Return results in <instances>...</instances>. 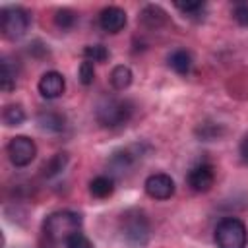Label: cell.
Returning a JSON list of instances; mask_svg holds the SVG:
<instances>
[{"mask_svg": "<svg viewBox=\"0 0 248 248\" xmlns=\"http://www.w3.org/2000/svg\"><path fill=\"white\" fill-rule=\"evenodd\" d=\"M81 215L70 209H60V211H52L50 215H46V219L43 221V232L46 234V238L60 242V240H68L72 234L81 231Z\"/></svg>", "mask_w": 248, "mask_h": 248, "instance_id": "cell-1", "label": "cell"}, {"mask_svg": "<svg viewBox=\"0 0 248 248\" xmlns=\"http://www.w3.org/2000/svg\"><path fill=\"white\" fill-rule=\"evenodd\" d=\"M134 114V105L122 97H105L95 107V118L103 128L124 126Z\"/></svg>", "mask_w": 248, "mask_h": 248, "instance_id": "cell-2", "label": "cell"}, {"mask_svg": "<svg viewBox=\"0 0 248 248\" xmlns=\"http://www.w3.org/2000/svg\"><path fill=\"white\" fill-rule=\"evenodd\" d=\"M120 232H122V238L130 246L141 248L147 244L149 234H151L149 219L140 209H128L120 217Z\"/></svg>", "mask_w": 248, "mask_h": 248, "instance_id": "cell-3", "label": "cell"}, {"mask_svg": "<svg viewBox=\"0 0 248 248\" xmlns=\"http://www.w3.org/2000/svg\"><path fill=\"white\" fill-rule=\"evenodd\" d=\"M215 244L217 248H246L248 229L236 217H225L215 227Z\"/></svg>", "mask_w": 248, "mask_h": 248, "instance_id": "cell-4", "label": "cell"}, {"mask_svg": "<svg viewBox=\"0 0 248 248\" xmlns=\"http://www.w3.org/2000/svg\"><path fill=\"white\" fill-rule=\"evenodd\" d=\"M31 17L29 12L21 6H4L0 10V29L4 33L6 39H19L25 35V31L29 29Z\"/></svg>", "mask_w": 248, "mask_h": 248, "instance_id": "cell-5", "label": "cell"}, {"mask_svg": "<svg viewBox=\"0 0 248 248\" xmlns=\"http://www.w3.org/2000/svg\"><path fill=\"white\" fill-rule=\"evenodd\" d=\"M6 151L14 167H27L37 155V145L27 136H16L10 140Z\"/></svg>", "mask_w": 248, "mask_h": 248, "instance_id": "cell-6", "label": "cell"}, {"mask_svg": "<svg viewBox=\"0 0 248 248\" xmlns=\"http://www.w3.org/2000/svg\"><path fill=\"white\" fill-rule=\"evenodd\" d=\"M188 186L194 192H207L211 190L213 182H215V169L211 163L207 161H200L196 165H192V169L188 170Z\"/></svg>", "mask_w": 248, "mask_h": 248, "instance_id": "cell-7", "label": "cell"}, {"mask_svg": "<svg viewBox=\"0 0 248 248\" xmlns=\"http://www.w3.org/2000/svg\"><path fill=\"white\" fill-rule=\"evenodd\" d=\"M145 194L153 200H169L174 194V180L165 172L149 174L143 182Z\"/></svg>", "mask_w": 248, "mask_h": 248, "instance_id": "cell-8", "label": "cell"}, {"mask_svg": "<svg viewBox=\"0 0 248 248\" xmlns=\"http://www.w3.org/2000/svg\"><path fill=\"white\" fill-rule=\"evenodd\" d=\"M140 157H141V155H140V151H138V145H128V147H122V149H118V151H114V153L110 155L108 167H110V170H112L114 174L122 176V174H126V172L136 165V161H138Z\"/></svg>", "mask_w": 248, "mask_h": 248, "instance_id": "cell-9", "label": "cell"}, {"mask_svg": "<svg viewBox=\"0 0 248 248\" xmlns=\"http://www.w3.org/2000/svg\"><path fill=\"white\" fill-rule=\"evenodd\" d=\"M126 12L120 8V6H107L99 12V27L105 31V33H118L126 27Z\"/></svg>", "mask_w": 248, "mask_h": 248, "instance_id": "cell-10", "label": "cell"}, {"mask_svg": "<svg viewBox=\"0 0 248 248\" xmlns=\"http://www.w3.org/2000/svg\"><path fill=\"white\" fill-rule=\"evenodd\" d=\"M37 89H39L41 97H45V99H58L66 89V79L60 72L48 70L41 76V79L37 83Z\"/></svg>", "mask_w": 248, "mask_h": 248, "instance_id": "cell-11", "label": "cell"}, {"mask_svg": "<svg viewBox=\"0 0 248 248\" xmlns=\"http://www.w3.org/2000/svg\"><path fill=\"white\" fill-rule=\"evenodd\" d=\"M140 21L141 25H145L147 29H159L163 27L167 21H169V16L167 12L157 6V4H147L141 12H140Z\"/></svg>", "mask_w": 248, "mask_h": 248, "instance_id": "cell-12", "label": "cell"}, {"mask_svg": "<svg viewBox=\"0 0 248 248\" xmlns=\"http://www.w3.org/2000/svg\"><path fill=\"white\" fill-rule=\"evenodd\" d=\"M37 122L46 132H62L66 126V116L56 108H43L37 114Z\"/></svg>", "mask_w": 248, "mask_h": 248, "instance_id": "cell-13", "label": "cell"}, {"mask_svg": "<svg viewBox=\"0 0 248 248\" xmlns=\"http://www.w3.org/2000/svg\"><path fill=\"white\" fill-rule=\"evenodd\" d=\"M167 62H169V66H170L176 74H180V76H186V74L192 70V64H194L192 54H190L188 50H184V48H174V50H170V54L167 56Z\"/></svg>", "mask_w": 248, "mask_h": 248, "instance_id": "cell-14", "label": "cell"}, {"mask_svg": "<svg viewBox=\"0 0 248 248\" xmlns=\"http://www.w3.org/2000/svg\"><path fill=\"white\" fill-rule=\"evenodd\" d=\"M114 192V178L107 174H99L89 182V194L97 200H105Z\"/></svg>", "mask_w": 248, "mask_h": 248, "instance_id": "cell-15", "label": "cell"}, {"mask_svg": "<svg viewBox=\"0 0 248 248\" xmlns=\"http://www.w3.org/2000/svg\"><path fill=\"white\" fill-rule=\"evenodd\" d=\"M132 78H134V76H132V70H130L128 66H124V64H118V66L112 68L108 81H110V85H112L116 91H124V89L130 87Z\"/></svg>", "mask_w": 248, "mask_h": 248, "instance_id": "cell-16", "label": "cell"}, {"mask_svg": "<svg viewBox=\"0 0 248 248\" xmlns=\"http://www.w3.org/2000/svg\"><path fill=\"white\" fill-rule=\"evenodd\" d=\"M66 165H68V153H64V151H60V153H54L50 159H46V161L43 163V167H41V170H43V176H46V178H52V176L60 174V172L66 169Z\"/></svg>", "mask_w": 248, "mask_h": 248, "instance_id": "cell-17", "label": "cell"}, {"mask_svg": "<svg viewBox=\"0 0 248 248\" xmlns=\"http://www.w3.org/2000/svg\"><path fill=\"white\" fill-rule=\"evenodd\" d=\"M17 83V64L10 58L4 56L2 58V89L6 93H10Z\"/></svg>", "mask_w": 248, "mask_h": 248, "instance_id": "cell-18", "label": "cell"}, {"mask_svg": "<svg viewBox=\"0 0 248 248\" xmlns=\"http://www.w3.org/2000/svg\"><path fill=\"white\" fill-rule=\"evenodd\" d=\"M2 120L6 126H21L23 120H25V110L21 105L17 103H12V105H6L4 110H2Z\"/></svg>", "mask_w": 248, "mask_h": 248, "instance_id": "cell-19", "label": "cell"}, {"mask_svg": "<svg viewBox=\"0 0 248 248\" xmlns=\"http://www.w3.org/2000/svg\"><path fill=\"white\" fill-rule=\"evenodd\" d=\"M83 60H89L93 64L107 62L108 60V48L105 45H87L83 48Z\"/></svg>", "mask_w": 248, "mask_h": 248, "instance_id": "cell-20", "label": "cell"}, {"mask_svg": "<svg viewBox=\"0 0 248 248\" xmlns=\"http://www.w3.org/2000/svg\"><path fill=\"white\" fill-rule=\"evenodd\" d=\"M54 23L60 29H70L76 23V14L72 10H68V8H60V10L54 12Z\"/></svg>", "mask_w": 248, "mask_h": 248, "instance_id": "cell-21", "label": "cell"}, {"mask_svg": "<svg viewBox=\"0 0 248 248\" xmlns=\"http://www.w3.org/2000/svg\"><path fill=\"white\" fill-rule=\"evenodd\" d=\"M174 6H176L184 16H188V17H198V19H200L198 14H202V12L205 10V4H203V2H186V4H184V2H176Z\"/></svg>", "mask_w": 248, "mask_h": 248, "instance_id": "cell-22", "label": "cell"}, {"mask_svg": "<svg viewBox=\"0 0 248 248\" xmlns=\"http://www.w3.org/2000/svg\"><path fill=\"white\" fill-rule=\"evenodd\" d=\"M78 76H79L81 85H91V83H93V79H95V64H93V62H89V60H83V62L79 64Z\"/></svg>", "mask_w": 248, "mask_h": 248, "instance_id": "cell-23", "label": "cell"}, {"mask_svg": "<svg viewBox=\"0 0 248 248\" xmlns=\"http://www.w3.org/2000/svg\"><path fill=\"white\" fill-rule=\"evenodd\" d=\"M66 248H95L93 242L79 231L76 234H72L68 240H66Z\"/></svg>", "mask_w": 248, "mask_h": 248, "instance_id": "cell-24", "label": "cell"}, {"mask_svg": "<svg viewBox=\"0 0 248 248\" xmlns=\"http://www.w3.org/2000/svg\"><path fill=\"white\" fill-rule=\"evenodd\" d=\"M232 17H234V21H236L238 25L248 27V4H244V2L234 4V8H232Z\"/></svg>", "mask_w": 248, "mask_h": 248, "instance_id": "cell-25", "label": "cell"}, {"mask_svg": "<svg viewBox=\"0 0 248 248\" xmlns=\"http://www.w3.org/2000/svg\"><path fill=\"white\" fill-rule=\"evenodd\" d=\"M240 155H242L244 163H248V134H244V138L240 141Z\"/></svg>", "mask_w": 248, "mask_h": 248, "instance_id": "cell-26", "label": "cell"}]
</instances>
